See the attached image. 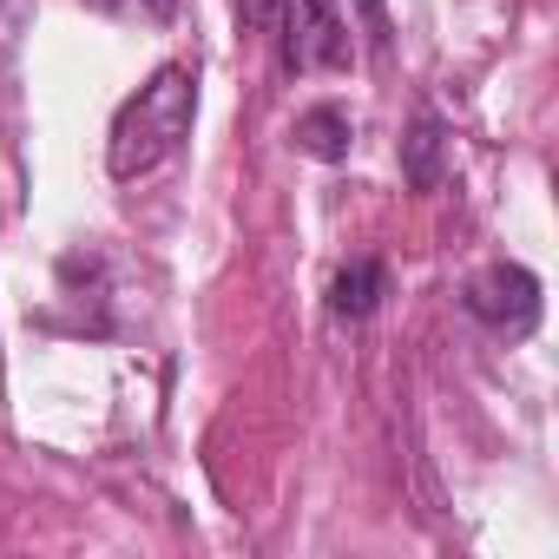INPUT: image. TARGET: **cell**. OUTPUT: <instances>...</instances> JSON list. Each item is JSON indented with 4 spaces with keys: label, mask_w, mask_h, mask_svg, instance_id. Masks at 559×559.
Masks as SVG:
<instances>
[{
    "label": "cell",
    "mask_w": 559,
    "mask_h": 559,
    "mask_svg": "<svg viewBox=\"0 0 559 559\" xmlns=\"http://www.w3.org/2000/svg\"><path fill=\"white\" fill-rule=\"evenodd\" d=\"M191 112H198V80L191 67H158L112 119V139H106V171L112 178H145L158 171L185 139H191Z\"/></svg>",
    "instance_id": "cell-1"
},
{
    "label": "cell",
    "mask_w": 559,
    "mask_h": 559,
    "mask_svg": "<svg viewBox=\"0 0 559 559\" xmlns=\"http://www.w3.org/2000/svg\"><path fill=\"white\" fill-rule=\"evenodd\" d=\"M276 40H284V67L290 73H343L356 60L349 47V21L330 0H276Z\"/></svg>",
    "instance_id": "cell-2"
},
{
    "label": "cell",
    "mask_w": 559,
    "mask_h": 559,
    "mask_svg": "<svg viewBox=\"0 0 559 559\" xmlns=\"http://www.w3.org/2000/svg\"><path fill=\"white\" fill-rule=\"evenodd\" d=\"M467 317L487 323L507 343L533 336L539 330V276L520 270V263H487L474 284H467Z\"/></svg>",
    "instance_id": "cell-3"
},
{
    "label": "cell",
    "mask_w": 559,
    "mask_h": 559,
    "mask_svg": "<svg viewBox=\"0 0 559 559\" xmlns=\"http://www.w3.org/2000/svg\"><path fill=\"white\" fill-rule=\"evenodd\" d=\"M382 297H389V270L376 257H349L330 284V317L336 323H369L382 310Z\"/></svg>",
    "instance_id": "cell-4"
},
{
    "label": "cell",
    "mask_w": 559,
    "mask_h": 559,
    "mask_svg": "<svg viewBox=\"0 0 559 559\" xmlns=\"http://www.w3.org/2000/svg\"><path fill=\"white\" fill-rule=\"evenodd\" d=\"M402 178H408V191H435L448 178V126L435 112H415V126L402 139Z\"/></svg>",
    "instance_id": "cell-5"
},
{
    "label": "cell",
    "mask_w": 559,
    "mask_h": 559,
    "mask_svg": "<svg viewBox=\"0 0 559 559\" xmlns=\"http://www.w3.org/2000/svg\"><path fill=\"white\" fill-rule=\"evenodd\" d=\"M297 152H310L323 165H343L349 158V112L343 106H310L297 119Z\"/></svg>",
    "instance_id": "cell-6"
},
{
    "label": "cell",
    "mask_w": 559,
    "mask_h": 559,
    "mask_svg": "<svg viewBox=\"0 0 559 559\" xmlns=\"http://www.w3.org/2000/svg\"><path fill=\"white\" fill-rule=\"evenodd\" d=\"M93 14H112V21H139V27H171L178 0H86Z\"/></svg>",
    "instance_id": "cell-7"
},
{
    "label": "cell",
    "mask_w": 559,
    "mask_h": 559,
    "mask_svg": "<svg viewBox=\"0 0 559 559\" xmlns=\"http://www.w3.org/2000/svg\"><path fill=\"white\" fill-rule=\"evenodd\" d=\"M349 8L362 14V27H369V40H376V47H389V0H349Z\"/></svg>",
    "instance_id": "cell-8"
},
{
    "label": "cell",
    "mask_w": 559,
    "mask_h": 559,
    "mask_svg": "<svg viewBox=\"0 0 559 559\" xmlns=\"http://www.w3.org/2000/svg\"><path fill=\"white\" fill-rule=\"evenodd\" d=\"M27 8L34 0H0V47H14V34L27 27Z\"/></svg>",
    "instance_id": "cell-9"
},
{
    "label": "cell",
    "mask_w": 559,
    "mask_h": 559,
    "mask_svg": "<svg viewBox=\"0 0 559 559\" xmlns=\"http://www.w3.org/2000/svg\"><path fill=\"white\" fill-rule=\"evenodd\" d=\"M237 21L257 27V34H270L276 27V0H237Z\"/></svg>",
    "instance_id": "cell-10"
}]
</instances>
